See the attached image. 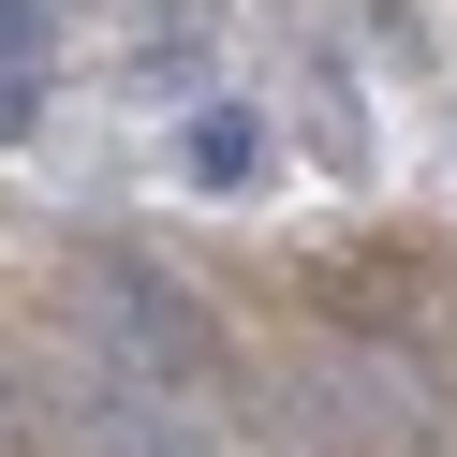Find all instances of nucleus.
Returning <instances> with one entry per match:
<instances>
[{
	"label": "nucleus",
	"instance_id": "1",
	"mask_svg": "<svg viewBox=\"0 0 457 457\" xmlns=\"http://www.w3.org/2000/svg\"><path fill=\"white\" fill-rule=\"evenodd\" d=\"M74 339H89V369H148V384H192V398L221 384V325L178 280H148V266H89L74 280Z\"/></svg>",
	"mask_w": 457,
	"mask_h": 457
},
{
	"label": "nucleus",
	"instance_id": "2",
	"mask_svg": "<svg viewBox=\"0 0 457 457\" xmlns=\"http://www.w3.org/2000/svg\"><path fill=\"white\" fill-rule=\"evenodd\" d=\"M74 443H89V457H221V428H207V398H192V384L74 369Z\"/></svg>",
	"mask_w": 457,
	"mask_h": 457
},
{
	"label": "nucleus",
	"instance_id": "3",
	"mask_svg": "<svg viewBox=\"0 0 457 457\" xmlns=\"http://www.w3.org/2000/svg\"><path fill=\"white\" fill-rule=\"evenodd\" d=\"M178 162H192V192H251L266 178V119H251V104H207V119L178 133Z\"/></svg>",
	"mask_w": 457,
	"mask_h": 457
},
{
	"label": "nucleus",
	"instance_id": "4",
	"mask_svg": "<svg viewBox=\"0 0 457 457\" xmlns=\"http://www.w3.org/2000/svg\"><path fill=\"white\" fill-rule=\"evenodd\" d=\"M0 60H45V0H0Z\"/></svg>",
	"mask_w": 457,
	"mask_h": 457
},
{
	"label": "nucleus",
	"instance_id": "5",
	"mask_svg": "<svg viewBox=\"0 0 457 457\" xmlns=\"http://www.w3.org/2000/svg\"><path fill=\"white\" fill-rule=\"evenodd\" d=\"M0 133H30V89H15V60H0Z\"/></svg>",
	"mask_w": 457,
	"mask_h": 457
}]
</instances>
